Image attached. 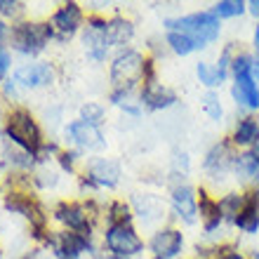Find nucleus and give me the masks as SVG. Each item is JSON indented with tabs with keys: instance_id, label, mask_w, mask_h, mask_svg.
Here are the masks:
<instances>
[{
	"instance_id": "1",
	"label": "nucleus",
	"mask_w": 259,
	"mask_h": 259,
	"mask_svg": "<svg viewBox=\"0 0 259 259\" xmlns=\"http://www.w3.org/2000/svg\"><path fill=\"white\" fill-rule=\"evenodd\" d=\"M165 31L184 35L193 45V50H203L210 42L217 40L222 26H219V17L214 12H196L179 17V19H167L165 21Z\"/></svg>"
},
{
	"instance_id": "2",
	"label": "nucleus",
	"mask_w": 259,
	"mask_h": 259,
	"mask_svg": "<svg viewBox=\"0 0 259 259\" xmlns=\"http://www.w3.org/2000/svg\"><path fill=\"white\" fill-rule=\"evenodd\" d=\"M151 62L144 59L137 50H127L123 55H118L111 64V82L118 90V95H127L137 82L151 80Z\"/></svg>"
},
{
	"instance_id": "3",
	"label": "nucleus",
	"mask_w": 259,
	"mask_h": 259,
	"mask_svg": "<svg viewBox=\"0 0 259 259\" xmlns=\"http://www.w3.org/2000/svg\"><path fill=\"white\" fill-rule=\"evenodd\" d=\"M233 75V99L243 106V109L257 111L259 109V88H257V75H259V62H254L250 55H240L231 62Z\"/></svg>"
},
{
	"instance_id": "4",
	"label": "nucleus",
	"mask_w": 259,
	"mask_h": 259,
	"mask_svg": "<svg viewBox=\"0 0 259 259\" xmlns=\"http://www.w3.org/2000/svg\"><path fill=\"white\" fill-rule=\"evenodd\" d=\"M7 135H10V139H12L17 146H21V149L26 151V153H31V151L35 153L42 144L40 130L35 125L33 116L24 109L14 111L12 116H10V120H7Z\"/></svg>"
},
{
	"instance_id": "5",
	"label": "nucleus",
	"mask_w": 259,
	"mask_h": 259,
	"mask_svg": "<svg viewBox=\"0 0 259 259\" xmlns=\"http://www.w3.org/2000/svg\"><path fill=\"white\" fill-rule=\"evenodd\" d=\"M106 247L116 257H132V254L142 252L144 243L130 224H111L106 231Z\"/></svg>"
},
{
	"instance_id": "6",
	"label": "nucleus",
	"mask_w": 259,
	"mask_h": 259,
	"mask_svg": "<svg viewBox=\"0 0 259 259\" xmlns=\"http://www.w3.org/2000/svg\"><path fill=\"white\" fill-rule=\"evenodd\" d=\"M50 38H52V26L50 24H21L12 33L14 48L19 52H26V55L40 52Z\"/></svg>"
},
{
	"instance_id": "7",
	"label": "nucleus",
	"mask_w": 259,
	"mask_h": 259,
	"mask_svg": "<svg viewBox=\"0 0 259 259\" xmlns=\"http://www.w3.org/2000/svg\"><path fill=\"white\" fill-rule=\"evenodd\" d=\"M149 247L156 259H175L184 247V236L177 229H163L151 238Z\"/></svg>"
},
{
	"instance_id": "8",
	"label": "nucleus",
	"mask_w": 259,
	"mask_h": 259,
	"mask_svg": "<svg viewBox=\"0 0 259 259\" xmlns=\"http://www.w3.org/2000/svg\"><path fill=\"white\" fill-rule=\"evenodd\" d=\"M66 135L71 137V142L78 144L80 149H88V151L104 149V135H102V130L97 127L95 123H88V120H75V123L68 125Z\"/></svg>"
},
{
	"instance_id": "9",
	"label": "nucleus",
	"mask_w": 259,
	"mask_h": 259,
	"mask_svg": "<svg viewBox=\"0 0 259 259\" xmlns=\"http://www.w3.org/2000/svg\"><path fill=\"white\" fill-rule=\"evenodd\" d=\"M55 80V71L50 64H26L14 71V82L24 88H42Z\"/></svg>"
},
{
	"instance_id": "10",
	"label": "nucleus",
	"mask_w": 259,
	"mask_h": 259,
	"mask_svg": "<svg viewBox=\"0 0 259 259\" xmlns=\"http://www.w3.org/2000/svg\"><path fill=\"white\" fill-rule=\"evenodd\" d=\"M172 207L177 212L179 219H184L186 224H193L198 219V196L191 186H177L172 191Z\"/></svg>"
},
{
	"instance_id": "11",
	"label": "nucleus",
	"mask_w": 259,
	"mask_h": 259,
	"mask_svg": "<svg viewBox=\"0 0 259 259\" xmlns=\"http://www.w3.org/2000/svg\"><path fill=\"white\" fill-rule=\"evenodd\" d=\"M50 26H52V33H57L59 38H68L75 28L80 26V7L75 5V3H66V5H62L55 12Z\"/></svg>"
},
{
	"instance_id": "12",
	"label": "nucleus",
	"mask_w": 259,
	"mask_h": 259,
	"mask_svg": "<svg viewBox=\"0 0 259 259\" xmlns=\"http://www.w3.org/2000/svg\"><path fill=\"white\" fill-rule=\"evenodd\" d=\"M175 92L167 88H163L160 82H156L153 78L151 80L144 82V90H142V102L149 106V109H165V106H170L175 104Z\"/></svg>"
},
{
	"instance_id": "13",
	"label": "nucleus",
	"mask_w": 259,
	"mask_h": 259,
	"mask_svg": "<svg viewBox=\"0 0 259 259\" xmlns=\"http://www.w3.org/2000/svg\"><path fill=\"white\" fill-rule=\"evenodd\" d=\"M57 219L64 222V224H66L73 233L90 236L88 214H85V207H80V205H62V207L57 210Z\"/></svg>"
},
{
	"instance_id": "14",
	"label": "nucleus",
	"mask_w": 259,
	"mask_h": 259,
	"mask_svg": "<svg viewBox=\"0 0 259 259\" xmlns=\"http://www.w3.org/2000/svg\"><path fill=\"white\" fill-rule=\"evenodd\" d=\"M236 158L238 156H233V151L229 144H217V146L207 153V158H205V167L219 175V172H226L229 167H233V165H236Z\"/></svg>"
},
{
	"instance_id": "15",
	"label": "nucleus",
	"mask_w": 259,
	"mask_h": 259,
	"mask_svg": "<svg viewBox=\"0 0 259 259\" xmlns=\"http://www.w3.org/2000/svg\"><path fill=\"white\" fill-rule=\"evenodd\" d=\"M118 177H120V170H118V165L111 163V160H97V163H92V167H90V179L97 182L99 186H116Z\"/></svg>"
},
{
	"instance_id": "16",
	"label": "nucleus",
	"mask_w": 259,
	"mask_h": 259,
	"mask_svg": "<svg viewBox=\"0 0 259 259\" xmlns=\"http://www.w3.org/2000/svg\"><path fill=\"white\" fill-rule=\"evenodd\" d=\"M233 170H236V175H238L245 184H259V158L254 156L252 151H250V153H240V156L236 158Z\"/></svg>"
},
{
	"instance_id": "17",
	"label": "nucleus",
	"mask_w": 259,
	"mask_h": 259,
	"mask_svg": "<svg viewBox=\"0 0 259 259\" xmlns=\"http://www.w3.org/2000/svg\"><path fill=\"white\" fill-rule=\"evenodd\" d=\"M88 247V236L82 233H62L57 240V252L66 259H73Z\"/></svg>"
},
{
	"instance_id": "18",
	"label": "nucleus",
	"mask_w": 259,
	"mask_h": 259,
	"mask_svg": "<svg viewBox=\"0 0 259 259\" xmlns=\"http://www.w3.org/2000/svg\"><path fill=\"white\" fill-rule=\"evenodd\" d=\"M104 33H106L111 45H116V42L130 40L132 33H135V28H132V24L125 19H113V21H104Z\"/></svg>"
},
{
	"instance_id": "19",
	"label": "nucleus",
	"mask_w": 259,
	"mask_h": 259,
	"mask_svg": "<svg viewBox=\"0 0 259 259\" xmlns=\"http://www.w3.org/2000/svg\"><path fill=\"white\" fill-rule=\"evenodd\" d=\"M257 139H259V123L254 118H243V120L236 125L233 142L240 144V146H247V144H254Z\"/></svg>"
},
{
	"instance_id": "20",
	"label": "nucleus",
	"mask_w": 259,
	"mask_h": 259,
	"mask_svg": "<svg viewBox=\"0 0 259 259\" xmlns=\"http://www.w3.org/2000/svg\"><path fill=\"white\" fill-rule=\"evenodd\" d=\"M236 226L245 233H257L259 214H257V207H254V203H252V193H250V198H247V205L240 210L238 217H236Z\"/></svg>"
},
{
	"instance_id": "21",
	"label": "nucleus",
	"mask_w": 259,
	"mask_h": 259,
	"mask_svg": "<svg viewBox=\"0 0 259 259\" xmlns=\"http://www.w3.org/2000/svg\"><path fill=\"white\" fill-rule=\"evenodd\" d=\"M7 210L21 212L24 217L33 219L35 224H42V212H40V207H38L33 200H28V198H21V196L10 198V200H7Z\"/></svg>"
},
{
	"instance_id": "22",
	"label": "nucleus",
	"mask_w": 259,
	"mask_h": 259,
	"mask_svg": "<svg viewBox=\"0 0 259 259\" xmlns=\"http://www.w3.org/2000/svg\"><path fill=\"white\" fill-rule=\"evenodd\" d=\"M247 198H250V193H247V196H238V193H229V196H224L222 200H219V212H222V217L236 222V217L240 214V210L247 205Z\"/></svg>"
},
{
	"instance_id": "23",
	"label": "nucleus",
	"mask_w": 259,
	"mask_h": 259,
	"mask_svg": "<svg viewBox=\"0 0 259 259\" xmlns=\"http://www.w3.org/2000/svg\"><path fill=\"white\" fill-rule=\"evenodd\" d=\"M137 205H139V217H142L144 222H151V219H156L158 214H163V205L153 196H144V203L137 198Z\"/></svg>"
},
{
	"instance_id": "24",
	"label": "nucleus",
	"mask_w": 259,
	"mask_h": 259,
	"mask_svg": "<svg viewBox=\"0 0 259 259\" xmlns=\"http://www.w3.org/2000/svg\"><path fill=\"white\" fill-rule=\"evenodd\" d=\"M245 3H240V0H222L214 5V14L217 17H238V14L245 12Z\"/></svg>"
},
{
	"instance_id": "25",
	"label": "nucleus",
	"mask_w": 259,
	"mask_h": 259,
	"mask_svg": "<svg viewBox=\"0 0 259 259\" xmlns=\"http://www.w3.org/2000/svg\"><path fill=\"white\" fill-rule=\"evenodd\" d=\"M198 78H200V82H203V85H207V88H217V85H222V82H224L222 78H219L217 68L210 66V64H205V62L198 64Z\"/></svg>"
},
{
	"instance_id": "26",
	"label": "nucleus",
	"mask_w": 259,
	"mask_h": 259,
	"mask_svg": "<svg viewBox=\"0 0 259 259\" xmlns=\"http://www.w3.org/2000/svg\"><path fill=\"white\" fill-rule=\"evenodd\" d=\"M130 219H132V214H130L127 205L113 203V207H111V224H130Z\"/></svg>"
},
{
	"instance_id": "27",
	"label": "nucleus",
	"mask_w": 259,
	"mask_h": 259,
	"mask_svg": "<svg viewBox=\"0 0 259 259\" xmlns=\"http://www.w3.org/2000/svg\"><path fill=\"white\" fill-rule=\"evenodd\" d=\"M203 109L207 111V116L214 118V120H219V118H222V106H219V99H217V95H212V92H207V95H205Z\"/></svg>"
},
{
	"instance_id": "28",
	"label": "nucleus",
	"mask_w": 259,
	"mask_h": 259,
	"mask_svg": "<svg viewBox=\"0 0 259 259\" xmlns=\"http://www.w3.org/2000/svg\"><path fill=\"white\" fill-rule=\"evenodd\" d=\"M82 120H88V123H95L97 125V120L102 118V106H97V104H88L85 109H82Z\"/></svg>"
},
{
	"instance_id": "29",
	"label": "nucleus",
	"mask_w": 259,
	"mask_h": 259,
	"mask_svg": "<svg viewBox=\"0 0 259 259\" xmlns=\"http://www.w3.org/2000/svg\"><path fill=\"white\" fill-rule=\"evenodd\" d=\"M217 259H245L240 252H236V250H219Z\"/></svg>"
},
{
	"instance_id": "30",
	"label": "nucleus",
	"mask_w": 259,
	"mask_h": 259,
	"mask_svg": "<svg viewBox=\"0 0 259 259\" xmlns=\"http://www.w3.org/2000/svg\"><path fill=\"white\" fill-rule=\"evenodd\" d=\"M7 64H10V57H7V52L3 48H0V78L5 75V71H7Z\"/></svg>"
},
{
	"instance_id": "31",
	"label": "nucleus",
	"mask_w": 259,
	"mask_h": 259,
	"mask_svg": "<svg viewBox=\"0 0 259 259\" xmlns=\"http://www.w3.org/2000/svg\"><path fill=\"white\" fill-rule=\"evenodd\" d=\"M247 7H250V12H252L254 17L259 14V0H252V3H247Z\"/></svg>"
},
{
	"instance_id": "32",
	"label": "nucleus",
	"mask_w": 259,
	"mask_h": 259,
	"mask_svg": "<svg viewBox=\"0 0 259 259\" xmlns=\"http://www.w3.org/2000/svg\"><path fill=\"white\" fill-rule=\"evenodd\" d=\"M252 203H254V207H257V214H259V189L252 193Z\"/></svg>"
},
{
	"instance_id": "33",
	"label": "nucleus",
	"mask_w": 259,
	"mask_h": 259,
	"mask_svg": "<svg viewBox=\"0 0 259 259\" xmlns=\"http://www.w3.org/2000/svg\"><path fill=\"white\" fill-rule=\"evenodd\" d=\"M254 45H257V50H259V24H257V31H254Z\"/></svg>"
},
{
	"instance_id": "34",
	"label": "nucleus",
	"mask_w": 259,
	"mask_h": 259,
	"mask_svg": "<svg viewBox=\"0 0 259 259\" xmlns=\"http://www.w3.org/2000/svg\"><path fill=\"white\" fill-rule=\"evenodd\" d=\"M3 35H5V24L0 21V38H3Z\"/></svg>"
},
{
	"instance_id": "35",
	"label": "nucleus",
	"mask_w": 259,
	"mask_h": 259,
	"mask_svg": "<svg viewBox=\"0 0 259 259\" xmlns=\"http://www.w3.org/2000/svg\"><path fill=\"white\" fill-rule=\"evenodd\" d=\"M97 259H120V257H116V254H111V257H97Z\"/></svg>"
},
{
	"instance_id": "36",
	"label": "nucleus",
	"mask_w": 259,
	"mask_h": 259,
	"mask_svg": "<svg viewBox=\"0 0 259 259\" xmlns=\"http://www.w3.org/2000/svg\"><path fill=\"white\" fill-rule=\"evenodd\" d=\"M252 259H259V250H254V254H252Z\"/></svg>"
}]
</instances>
